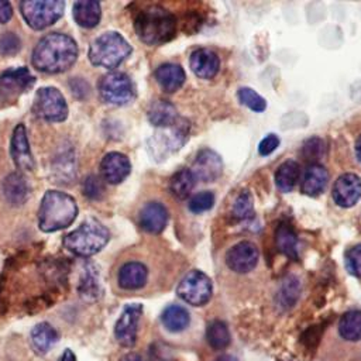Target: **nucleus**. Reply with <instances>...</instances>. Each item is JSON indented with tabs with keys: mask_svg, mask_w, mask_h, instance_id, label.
Here are the masks:
<instances>
[{
	"mask_svg": "<svg viewBox=\"0 0 361 361\" xmlns=\"http://www.w3.org/2000/svg\"><path fill=\"white\" fill-rule=\"evenodd\" d=\"M78 58L75 39L62 32H51L42 37L31 55L32 66L45 73H61L68 71Z\"/></svg>",
	"mask_w": 361,
	"mask_h": 361,
	"instance_id": "f257e3e1",
	"label": "nucleus"
},
{
	"mask_svg": "<svg viewBox=\"0 0 361 361\" xmlns=\"http://www.w3.org/2000/svg\"><path fill=\"white\" fill-rule=\"evenodd\" d=\"M78 216L75 199L59 190H48L38 209V226L44 233H54L71 226Z\"/></svg>",
	"mask_w": 361,
	"mask_h": 361,
	"instance_id": "f03ea898",
	"label": "nucleus"
},
{
	"mask_svg": "<svg viewBox=\"0 0 361 361\" xmlns=\"http://www.w3.org/2000/svg\"><path fill=\"white\" fill-rule=\"evenodd\" d=\"M134 28L142 42L161 45L175 37L176 20L171 11L159 6H149L137 14Z\"/></svg>",
	"mask_w": 361,
	"mask_h": 361,
	"instance_id": "7ed1b4c3",
	"label": "nucleus"
},
{
	"mask_svg": "<svg viewBox=\"0 0 361 361\" xmlns=\"http://www.w3.org/2000/svg\"><path fill=\"white\" fill-rule=\"evenodd\" d=\"M110 231L100 221L90 219L63 237V247L78 257H92L109 243Z\"/></svg>",
	"mask_w": 361,
	"mask_h": 361,
	"instance_id": "20e7f679",
	"label": "nucleus"
},
{
	"mask_svg": "<svg viewBox=\"0 0 361 361\" xmlns=\"http://www.w3.org/2000/svg\"><path fill=\"white\" fill-rule=\"evenodd\" d=\"M130 54L131 45L127 42V39L116 31H107L93 39L87 52V58L94 66L114 69Z\"/></svg>",
	"mask_w": 361,
	"mask_h": 361,
	"instance_id": "39448f33",
	"label": "nucleus"
},
{
	"mask_svg": "<svg viewBox=\"0 0 361 361\" xmlns=\"http://www.w3.org/2000/svg\"><path fill=\"white\" fill-rule=\"evenodd\" d=\"M65 3L61 0H24L20 13L28 27L44 30L56 23L63 14Z\"/></svg>",
	"mask_w": 361,
	"mask_h": 361,
	"instance_id": "423d86ee",
	"label": "nucleus"
},
{
	"mask_svg": "<svg viewBox=\"0 0 361 361\" xmlns=\"http://www.w3.org/2000/svg\"><path fill=\"white\" fill-rule=\"evenodd\" d=\"M32 113L44 121L61 123L68 117V104L56 87H41L35 93Z\"/></svg>",
	"mask_w": 361,
	"mask_h": 361,
	"instance_id": "0eeeda50",
	"label": "nucleus"
},
{
	"mask_svg": "<svg viewBox=\"0 0 361 361\" xmlns=\"http://www.w3.org/2000/svg\"><path fill=\"white\" fill-rule=\"evenodd\" d=\"M100 99L111 106H124L134 100L135 87L128 75L123 72H110L99 82Z\"/></svg>",
	"mask_w": 361,
	"mask_h": 361,
	"instance_id": "6e6552de",
	"label": "nucleus"
},
{
	"mask_svg": "<svg viewBox=\"0 0 361 361\" xmlns=\"http://www.w3.org/2000/svg\"><path fill=\"white\" fill-rule=\"evenodd\" d=\"M212 292L213 286L210 278L197 269L188 272L176 288L178 296L192 306L206 305L212 298Z\"/></svg>",
	"mask_w": 361,
	"mask_h": 361,
	"instance_id": "1a4fd4ad",
	"label": "nucleus"
},
{
	"mask_svg": "<svg viewBox=\"0 0 361 361\" xmlns=\"http://www.w3.org/2000/svg\"><path fill=\"white\" fill-rule=\"evenodd\" d=\"M141 314L142 305L130 303L123 309L120 317L117 319L114 326V336L123 347H133L135 344Z\"/></svg>",
	"mask_w": 361,
	"mask_h": 361,
	"instance_id": "9d476101",
	"label": "nucleus"
},
{
	"mask_svg": "<svg viewBox=\"0 0 361 361\" xmlns=\"http://www.w3.org/2000/svg\"><path fill=\"white\" fill-rule=\"evenodd\" d=\"M258 248L250 241H241L233 245L226 254L227 267L237 274H247L252 271L258 262Z\"/></svg>",
	"mask_w": 361,
	"mask_h": 361,
	"instance_id": "9b49d317",
	"label": "nucleus"
},
{
	"mask_svg": "<svg viewBox=\"0 0 361 361\" xmlns=\"http://www.w3.org/2000/svg\"><path fill=\"white\" fill-rule=\"evenodd\" d=\"M10 155L14 165L21 171H32L34 169V158L30 149L27 130L24 124H17L13 130V135L10 140Z\"/></svg>",
	"mask_w": 361,
	"mask_h": 361,
	"instance_id": "f8f14e48",
	"label": "nucleus"
},
{
	"mask_svg": "<svg viewBox=\"0 0 361 361\" xmlns=\"http://www.w3.org/2000/svg\"><path fill=\"white\" fill-rule=\"evenodd\" d=\"M361 197V179L355 173H344L333 186V199L340 207H351Z\"/></svg>",
	"mask_w": 361,
	"mask_h": 361,
	"instance_id": "ddd939ff",
	"label": "nucleus"
},
{
	"mask_svg": "<svg viewBox=\"0 0 361 361\" xmlns=\"http://www.w3.org/2000/svg\"><path fill=\"white\" fill-rule=\"evenodd\" d=\"M131 171V164L128 158L121 152H109L103 157L100 162V173L102 178L111 183L117 185L123 182Z\"/></svg>",
	"mask_w": 361,
	"mask_h": 361,
	"instance_id": "4468645a",
	"label": "nucleus"
},
{
	"mask_svg": "<svg viewBox=\"0 0 361 361\" xmlns=\"http://www.w3.org/2000/svg\"><path fill=\"white\" fill-rule=\"evenodd\" d=\"M221 158L212 149H202L192 165V173L196 179L203 182L216 180L221 173Z\"/></svg>",
	"mask_w": 361,
	"mask_h": 361,
	"instance_id": "2eb2a0df",
	"label": "nucleus"
},
{
	"mask_svg": "<svg viewBox=\"0 0 361 361\" xmlns=\"http://www.w3.org/2000/svg\"><path fill=\"white\" fill-rule=\"evenodd\" d=\"M148 281V268L140 261L124 262L117 272V283L124 290H138Z\"/></svg>",
	"mask_w": 361,
	"mask_h": 361,
	"instance_id": "dca6fc26",
	"label": "nucleus"
},
{
	"mask_svg": "<svg viewBox=\"0 0 361 361\" xmlns=\"http://www.w3.org/2000/svg\"><path fill=\"white\" fill-rule=\"evenodd\" d=\"M141 228L151 234L161 233L168 223V212L159 202H148L142 206L138 214Z\"/></svg>",
	"mask_w": 361,
	"mask_h": 361,
	"instance_id": "f3484780",
	"label": "nucleus"
},
{
	"mask_svg": "<svg viewBox=\"0 0 361 361\" xmlns=\"http://www.w3.org/2000/svg\"><path fill=\"white\" fill-rule=\"evenodd\" d=\"M220 68V59L216 52L207 48H200L190 55V69L202 79H212L216 76Z\"/></svg>",
	"mask_w": 361,
	"mask_h": 361,
	"instance_id": "a211bd4d",
	"label": "nucleus"
},
{
	"mask_svg": "<svg viewBox=\"0 0 361 361\" xmlns=\"http://www.w3.org/2000/svg\"><path fill=\"white\" fill-rule=\"evenodd\" d=\"M35 83V78L24 68H13L0 73V89L10 93H23Z\"/></svg>",
	"mask_w": 361,
	"mask_h": 361,
	"instance_id": "6ab92c4d",
	"label": "nucleus"
},
{
	"mask_svg": "<svg viewBox=\"0 0 361 361\" xmlns=\"http://www.w3.org/2000/svg\"><path fill=\"white\" fill-rule=\"evenodd\" d=\"M1 189L6 200L13 206H20L25 203L30 196L28 182L20 172H13L7 175L1 183Z\"/></svg>",
	"mask_w": 361,
	"mask_h": 361,
	"instance_id": "aec40b11",
	"label": "nucleus"
},
{
	"mask_svg": "<svg viewBox=\"0 0 361 361\" xmlns=\"http://www.w3.org/2000/svg\"><path fill=\"white\" fill-rule=\"evenodd\" d=\"M155 79L166 93H172L183 85L186 75L178 63H162L155 71Z\"/></svg>",
	"mask_w": 361,
	"mask_h": 361,
	"instance_id": "412c9836",
	"label": "nucleus"
},
{
	"mask_svg": "<svg viewBox=\"0 0 361 361\" xmlns=\"http://www.w3.org/2000/svg\"><path fill=\"white\" fill-rule=\"evenodd\" d=\"M30 338L34 351L42 355L47 354L56 344V341L59 340V333L49 323L41 322L32 327Z\"/></svg>",
	"mask_w": 361,
	"mask_h": 361,
	"instance_id": "4be33fe9",
	"label": "nucleus"
},
{
	"mask_svg": "<svg viewBox=\"0 0 361 361\" xmlns=\"http://www.w3.org/2000/svg\"><path fill=\"white\" fill-rule=\"evenodd\" d=\"M329 180V173L324 166L319 164H312L303 175L300 189L307 196H317L320 195Z\"/></svg>",
	"mask_w": 361,
	"mask_h": 361,
	"instance_id": "5701e85b",
	"label": "nucleus"
},
{
	"mask_svg": "<svg viewBox=\"0 0 361 361\" xmlns=\"http://www.w3.org/2000/svg\"><path fill=\"white\" fill-rule=\"evenodd\" d=\"M73 18L83 28H93L99 24L102 17L100 3L94 0H82L73 4Z\"/></svg>",
	"mask_w": 361,
	"mask_h": 361,
	"instance_id": "b1692460",
	"label": "nucleus"
},
{
	"mask_svg": "<svg viewBox=\"0 0 361 361\" xmlns=\"http://www.w3.org/2000/svg\"><path fill=\"white\" fill-rule=\"evenodd\" d=\"M148 120L155 127H169L178 120V111L168 100H154L148 107Z\"/></svg>",
	"mask_w": 361,
	"mask_h": 361,
	"instance_id": "393cba45",
	"label": "nucleus"
},
{
	"mask_svg": "<svg viewBox=\"0 0 361 361\" xmlns=\"http://www.w3.org/2000/svg\"><path fill=\"white\" fill-rule=\"evenodd\" d=\"M162 326L171 333L185 331L190 324L189 312L180 305H169L161 314Z\"/></svg>",
	"mask_w": 361,
	"mask_h": 361,
	"instance_id": "a878e982",
	"label": "nucleus"
},
{
	"mask_svg": "<svg viewBox=\"0 0 361 361\" xmlns=\"http://www.w3.org/2000/svg\"><path fill=\"white\" fill-rule=\"evenodd\" d=\"M337 333L344 341H361V310L345 312L338 320Z\"/></svg>",
	"mask_w": 361,
	"mask_h": 361,
	"instance_id": "bb28decb",
	"label": "nucleus"
},
{
	"mask_svg": "<svg viewBox=\"0 0 361 361\" xmlns=\"http://www.w3.org/2000/svg\"><path fill=\"white\" fill-rule=\"evenodd\" d=\"M278 250L290 259H298V237L288 223H281L275 233Z\"/></svg>",
	"mask_w": 361,
	"mask_h": 361,
	"instance_id": "cd10ccee",
	"label": "nucleus"
},
{
	"mask_svg": "<svg viewBox=\"0 0 361 361\" xmlns=\"http://www.w3.org/2000/svg\"><path fill=\"white\" fill-rule=\"evenodd\" d=\"M300 175V169H299V164L296 161H285L275 173V183L278 186L279 190L282 192H290Z\"/></svg>",
	"mask_w": 361,
	"mask_h": 361,
	"instance_id": "c85d7f7f",
	"label": "nucleus"
},
{
	"mask_svg": "<svg viewBox=\"0 0 361 361\" xmlns=\"http://www.w3.org/2000/svg\"><path fill=\"white\" fill-rule=\"evenodd\" d=\"M52 172L55 182L69 183L75 178V157L69 151H63L56 155L52 164Z\"/></svg>",
	"mask_w": 361,
	"mask_h": 361,
	"instance_id": "c756f323",
	"label": "nucleus"
},
{
	"mask_svg": "<svg viewBox=\"0 0 361 361\" xmlns=\"http://www.w3.org/2000/svg\"><path fill=\"white\" fill-rule=\"evenodd\" d=\"M195 183H196V178L193 176L192 171L190 169H186V168H182L179 169L172 178H171V182H169V190L171 193L178 197V199H186L192 189L195 188Z\"/></svg>",
	"mask_w": 361,
	"mask_h": 361,
	"instance_id": "7c9ffc66",
	"label": "nucleus"
},
{
	"mask_svg": "<svg viewBox=\"0 0 361 361\" xmlns=\"http://www.w3.org/2000/svg\"><path fill=\"white\" fill-rule=\"evenodd\" d=\"M206 338L212 348L214 350H224L231 343V336L227 324L221 320H213L207 324L206 329Z\"/></svg>",
	"mask_w": 361,
	"mask_h": 361,
	"instance_id": "2f4dec72",
	"label": "nucleus"
},
{
	"mask_svg": "<svg viewBox=\"0 0 361 361\" xmlns=\"http://www.w3.org/2000/svg\"><path fill=\"white\" fill-rule=\"evenodd\" d=\"M233 216L237 220H248L254 216V206H252V197L251 195L244 190L241 192L233 204Z\"/></svg>",
	"mask_w": 361,
	"mask_h": 361,
	"instance_id": "473e14b6",
	"label": "nucleus"
},
{
	"mask_svg": "<svg viewBox=\"0 0 361 361\" xmlns=\"http://www.w3.org/2000/svg\"><path fill=\"white\" fill-rule=\"evenodd\" d=\"M238 100L247 106L248 109L254 110V111H264L267 107V102L265 99H262L255 90H252L251 87H240L238 89Z\"/></svg>",
	"mask_w": 361,
	"mask_h": 361,
	"instance_id": "72a5a7b5",
	"label": "nucleus"
},
{
	"mask_svg": "<svg viewBox=\"0 0 361 361\" xmlns=\"http://www.w3.org/2000/svg\"><path fill=\"white\" fill-rule=\"evenodd\" d=\"M298 281L296 279H292V281H286L279 292V296H278V303L282 309H289L295 305L298 296H299V286L296 283Z\"/></svg>",
	"mask_w": 361,
	"mask_h": 361,
	"instance_id": "f704fd0d",
	"label": "nucleus"
},
{
	"mask_svg": "<svg viewBox=\"0 0 361 361\" xmlns=\"http://www.w3.org/2000/svg\"><path fill=\"white\" fill-rule=\"evenodd\" d=\"M214 204V195L209 190L196 193L188 203V207L192 213H202L212 209Z\"/></svg>",
	"mask_w": 361,
	"mask_h": 361,
	"instance_id": "c9c22d12",
	"label": "nucleus"
},
{
	"mask_svg": "<svg viewBox=\"0 0 361 361\" xmlns=\"http://www.w3.org/2000/svg\"><path fill=\"white\" fill-rule=\"evenodd\" d=\"M344 262L347 271L357 278H361V244L353 245L344 254Z\"/></svg>",
	"mask_w": 361,
	"mask_h": 361,
	"instance_id": "e433bc0d",
	"label": "nucleus"
},
{
	"mask_svg": "<svg viewBox=\"0 0 361 361\" xmlns=\"http://www.w3.org/2000/svg\"><path fill=\"white\" fill-rule=\"evenodd\" d=\"M82 190H83V195L86 197L92 199V200H96L103 195L104 188H103V183H102L100 178H97L96 175H89L83 180Z\"/></svg>",
	"mask_w": 361,
	"mask_h": 361,
	"instance_id": "4c0bfd02",
	"label": "nucleus"
},
{
	"mask_svg": "<svg viewBox=\"0 0 361 361\" xmlns=\"http://www.w3.org/2000/svg\"><path fill=\"white\" fill-rule=\"evenodd\" d=\"M21 47L20 38L14 32H4L0 35V54L4 56L14 55Z\"/></svg>",
	"mask_w": 361,
	"mask_h": 361,
	"instance_id": "58836bf2",
	"label": "nucleus"
},
{
	"mask_svg": "<svg viewBox=\"0 0 361 361\" xmlns=\"http://www.w3.org/2000/svg\"><path fill=\"white\" fill-rule=\"evenodd\" d=\"M303 157L307 161H316L319 159L323 152H324V142L317 138V137H313V138H309L305 144H303Z\"/></svg>",
	"mask_w": 361,
	"mask_h": 361,
	"instance_id": "ea45409f",
	"label": "nucleus"
},
{
	"mask_svg": "<svg viewBox=\"0 0 361 361\" xmlns=\"http://www.w3.org/2000/svg\"><path fill=\"white\" fill-rule=\"evenodd\" d=\"M79 292L83 298H86L87 300H92V299H96L97 295H99V286H97V282L96 279L93 278L92 274H87L85 281L82 282L80 288H79Z\"/></svg>",
	"mask_w": 361,
	"mask_h": 361,
	"instance_id": "a19ab883",
	"label": "nucleus"
},
{
	"mask_svg": "<svg viewBox=\"0 0 361 361\" xmlns=\"http://www.w3.org/2000/svg\"><path fill=\"white\" fill-rule=\"evenodd\" d=\"M279 145V138L275 134H268L258 145V152L259 155H269L274 152Z\"/></svg>",
	"mask_w": 361,
	"mask_h": 361,
	"instance_id": "79ce46f5",
	"label": "nucleus"
},
{
	"mask_svg": "<svg viewBox=\"0 0 361 361\" xmlns=\"http://www.w3.org/2000/svg\"><path fill=\"white\" fill-rule=\"evenodd\" d=\"M13 16V7L8 1L0 0V24H6Z\"/></svg>",
	"mask_w": 361,
	"mask_h": 361,
	"instance_id": "37998d69",
	"label": "nucleus"
},
{
	"mask_svg": "<svg viewBox=\"0 0 361 361\" xmlns=\"http://www.w3.org/2000/svg\"><path fill=\"white\" fill-rule=\"evenodd\" d=\"M59 361H76V357L72 350H65L59 358Z\"/></svg>",
	"mask_w": 361,
	"mask_h": 361,
	"instance_id": "c03bdc74",
	"label": "nucleus"
},
{
	"mask_svg": "<svg viewBox=\"0 0 361 361\" xmlns=\"http://www.w3.org/2000/svg\"><path fill=\"white\" fill-rule=\"evenodd\" d=\"M120 361H144V358L138 354H127Z\"/></svg>",
	"mask_w": 361,
	"mask_h": 361,
	"instance_id": "a18cd8bd",
	"label": "nucleus"
},
{
	"mask_svg": "<svg viewBox=\"0 0 361 361\" xmlns=\"http://www.w3.org/2000/svg\"><path fill=\"white\" fill-rule=\"evenodd\" d=\"M213 361H238V360L231 354H223V355H219L217 358H214Z\"/></svg>",
	"mask_w": 361,
	"mask_h": 361,
	"instance_id": "49530a36",
	"label": "nucleus"
},
{
	"mask_svg": "<svg viewBox=\"0 0 361 361\" xmlns=\"http://www.w3.org/2000/svg\"><path fill=\"white\" fill-rule=\"evenodd\" d=\"M355 157L361 162V135L355 141Z\"/></svg>",
	"mask_w": 361,
	"mask_h": 361,
	"instance_id": "de8ad7c7",
	"label": "nucleus"
}]
</instances>
